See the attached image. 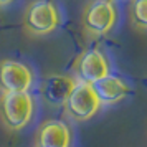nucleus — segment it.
<instances>
[{
  "label": "nucleus",
  "instance_id": "f257e3e1",
  "mask_svg": "<svg viewBox=\"0 0 147 147\" xmlns=\"http://www.w3.org/2000/svg\"><path fill=\"white\" fill-rule=\"evenodd\" d=\"M33 98L28 91L23 93H2L0 116L10 131H20L33 116Z\"/></svg>",
  "mask_w": 147,
  "mask_h": 147
},
{
  "label": "nucleus",
  "instance_id": "f03ea898",
  "mask_svg": "<svg viewBox=\"0 0 147 147\" xmlns=\"http://www.w3.org/2000/svg\"><path fill=\"white\" fill-rule=\"evenodd\" d=\"M63 106L69 114V117H73L74 121H88L99 111L101 102L93 84L84 81H76Z\"/></svg>",
  "mask_w": 147,
  "mask_h": 147
},
{
  "label": "nucleus",
  "instance_id": "7ed1b4c3",
  "mask_svg": "<svg viewBox=\"0 0 147 147\" xmlns=\"http://www.w3.org/2000/svg\"><path fill=\"white\" fill-rule=\"evenodd\" d=\"M117 10L113 0H93L83 13V27L93 36L109 33L116 25Z\"/></svg>",
  "mask_w": 147,
  "mask_h": 147
},
{
  "label": "nucleus",
  "instance_id": "20e7f679",
  "mask_svg": "<svg viewBox=\"0 0 147 147\" xmlns=\"http://www.w3.org/2000/svg\"><path fill=\"white\" fill-rule=\"evenodd\" d=\"M60 23L58 10L48 0H36L28 7L25 13V27L33 35L51 33Z\"/></svg>",
  "mask_w": 147,
  "mask_h": 147
},
{
  "label": "nucleus",
  "instance_id": "39448f33",
  "mask_svg": "<svg viewBox=\"0 0 147 147\" xmlns=\"http://www.w3.org/2000/svg\"><path fill=\"white\" fill-rule=\"evenodd\" d=\"M33 74L27 65L15 60L0 63V91L2 93H23L30 91Z\"/></svg>",
  "mask_w": 147,
  "mask_h": 147
},
{
  "label": "nucleus",
  "instance_id": "423d86ee",
  "mask_svg": "<svg viewBox=\"0 0 147 147\" xmlns=\"http://www.w3.org/2000/svg\"><path fill=\"white\" fill-rule=\"evenodd\" d=\"M111 73L109 61L106 56L101 53L99 50H88L80 56V60L76 63V74L78 81H84L89 84H94L96 81L102 80L104 76Z\"/></svg>",
  "mask_w": 147,
  "mask_h": 147
},
{
  "label": "nucleus",
  "instance_id": "0eeeda50",
  "mask_svg": "<svg viewBox=\"0 0 147 147\" xmlns=\"http://www.w3.org/2000/svg\"><path fill=\"white\" fill-rule=\"evenodd\" d=\"M71 131L63 121H47L36 134V147H69Z\"/></svg>",
  "mask_w": 147,
  "mask_h": 147
},
{
  "label": "nucleus",
  "instance_id": "6e6552de",
  "mask_svg": "<svg viewBox=\"0 0 147 147\" xmlns=\"http://www.w3.org/2000/svg\"><path fill=\"white\" fill-rule=\"evenodd\" d=\"M76 80L66 74H51L43 81L41 94L48 104L51 106H63L66 98L69 96Z\"/></svg>",
  "mask_w": 147,
  "mask_h": 147
},
{
  "label": "nucleus",
  "instance_id": "1a4fd4ad",
  "mask_svg": "<svg viewBox=\"0 0 147 147\" xmlns=\"http://www.w3.org/2000/svg\"><path fill=\"white\" fill-rule=\"evenodd\" d=\"M94 91L98 94V99H99L101 106H111L122 101L129 93V88H127L126 81L121 80L119 76H114V74H107L102 80L96 81L93 84Z\"/></svg>",
  "mask_w": 147,
  "mask_h": 147
},
{
  "label": "nucleus",
  "instance_id": "9d476101",
  "mask_svg": "<svg viewBox=\"0 0 147 147\" xmlns=\"http://www.w3.org/2000/svg\"><path fill=\"white\" fill-rule=\"evenodd\" d=\"M131 15L136 27L147 30V0H132Z\"/></svg>",
  "mask_w": 147,
  "mask_h": 147
},
{
  "label": "nucleus",
  "instance_id": "9b49d317",
  "mask_svg": "<svg viewBox=\"0 0 147 147\" xmlns=\"http://www.w3.org/2000/svg\"><path fill=\"white\" fill-rule=\"evenodd\" d=\"M13 0H0V7H7V5H10Z\"/></svg>",
  "mask_w": 147,
  "mask_h": 147
}]
</instances>
